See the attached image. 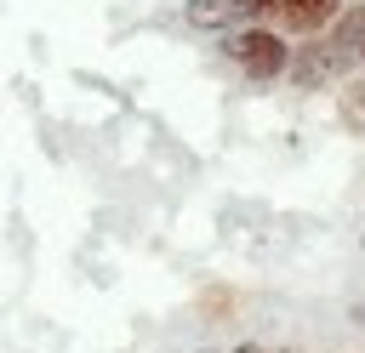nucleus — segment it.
<instances>
[{
    "label": "nucleus",
    "instance_id": "obj_1",
    "mask_svg": "<svg viewBox=\"0 0 365 353\" xmlns=\"http://www.w3.org/2000/svg\"><path fill=\"white\" fill-rule=\"evenodd\" d=\"M359 51H365V6L336 11V23L319 28V46H302L285 74L297 80V91H319V85H331L342 68H354Z\"/></svg>",
    "mask_w": 365,
    "mask_h": 353
},
{
    "label": "nucleus",
    "instance_id": "obj_2",
    "mask_svg": "<svg viewBox=\"0 0 365 353\" xmlns=\"http://www.w3.org/2000/svg\"><path fill=\"white\" fill-rule=\"evenodd\" d=\"M240 68H245V80H279L285 68H291V46L279 40V28H228V46H222Z\"/></svg>",
    "mask_w": 365,
    "mask_h": 353
},
{
    "label": "nucleus",
    "instance_id": "obj_3",
    "mask_svg": "<svg viewBox=\"0 0 365 353\" xmlns=\"http://www.w3.org/2000/svg\"><path fill=\"white\" fill-rule=\"evenodd\" d=\"M342 11V0H257V23L279 28V34H319L331 28Z\"/></svg>",
    "mask_w": 365,
    "mask_h": 353
},
{
    "label": "nucleus",
    "instance_id": "obj_4",
    "mask_svg": "<svg viewBox=\"0 0 365 353\" xmlns=\"http://www.w3.org/2000/svg\"><path fill=\"white\" fill-rule=\"evenodd\" d=\"M182 23L188 28H240L257 23V0H182Z\"/></svg>",
    "mask_w": 365,
    "mask_h": 353
},
{
    "label": "nucleus",
    "instance_id": "obj_5",
    "mask_svg": "<svg viewBox=\"0 0 365 353\" xmlns=\"http://www.w3.org/2000/svg\"><path fill=\"white\" fill-rule=\"evenodd\" d=\"M336 114H342V125H348V131H359V137H365V85L336 91Z\"/></svg>",
    "mask_w": 365,
    "mask_h": 353
},
{
    "label": "nucleus",
    "instance_id": "obj_6",
    "mask_svg": "<svg viewBox=\"0 0 365 353\" xmlns=\"http://www.w3.org/2000/svg\"><path fill=\"white\" fill-rule=\"evenodd\" d=\"M228 353H268V347H257V342H240V347H228Z\"/></svg>",
    "mask_w": 365,
    "mask_h": 353
},
{
    "label": "nucleus",
    "instance_id": "obj_7",
    "mask_svg": "<svg viewBox=\"0 0 365 353\" xmlns=\"http://www.w3.org/2000/svg\"><path fill=\"white\" fill-rule=\"evenodd\" d=\"M359 63H365V51H359Z\"/></svg>",
    "mask_w": 365,
    "mask_h": 353
}]
</instances>
